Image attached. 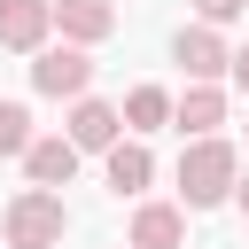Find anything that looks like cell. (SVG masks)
<instances>
[{
	"label": "cell",
	"instance_id": "obj_1",
	"mask_svg": "<svg viewBox=\"0 0 249 249\" xmlns=\"http://www.w3.org/2000/svg\"><path fill=\"white\" fill-rule=\"evenodd\" d=\"M233 179H241V156H233V140H218V132H202V140L179 156V195H187V210H218V202L233 195Z\"/></svg>",
	"mask_w": 249,
	"mask_h": 249
},
{
	"label": "cell",
	"instance_id": "obj_2",
	"mask_svg": "<svg viewBox=\"0 0 249 249\" xmlns=\"http://www.w3.org/2000/svg\"><path fill=\"white\" fill-rule=\"evenodd\" d=\"M8 249H54L62 241V226H70V210H62V195L54 187H23L16 202H8Z\"/></svg>",
	"mask_w": 249,
	"mask_h": 249
},
{
	"label": "cell",
	"instance_id": "obj_3",
	"mask_svg": "<svg viewBox=\"0 0 249 249\" xmlns=\"http://www.w3.org/2000/svg\"><path fill=\"white\" fill-rule=\"evenodd\" d=\"M31 86L54 93V101H78V93L93 86V54L70 47V39H62V47H39V54H31Z\"/></svg>",
	"mask_w": 249,
	"mask_h": 249
},
{
	"label": "cell",
	"instance_id": "obj_4",
	"mask_svg": "<svg viewBox=\"0 0 249 249\" xmlns=\"http://www.w3.org/2000/svg\"><path fill=\"white\" fill-rule=\"evenodd\" d=\"M171 54H179V70H187L195 86H218V78H226V62H233V54H226V39H218V23H187V31L171 39Z\"/></svg>",
	"mask_w": 249,
	"mask_h": 249
},
{
	"label": "cell",
	"instance_id": "obj_5",
	"mask_svg": "<svg viewBox=\"0 0 249 249\" xmlns=\"http://www.w3.org/2000/svg\"><path fill=\"white\" fill-rule=\"evenodd\" d=\"M47 16L62 23V39H70V47H93V39H109V31H117V0H47Z\"/></svg>",
	"mask_w": 249,
	"mask_h": 249
},
{
	"label": "cell",
	"instance_id": "obj_6",
	"mask_svg": "<svg viewBox=\"0 0 249 249\" xmlns=\"http://www.w3.org/2000/svg\"><path fill=\"white\" fill-rule=\"evenodd\" d=\"M47 31H54L47 0H0V47H8V54H39Z\"/></svg>",
	"mask_w": 249,
	"mask_h": 249
},
{
	"label": "cell",
	"instance_id": "obj_7",
	"mask_svg": "<svg viewBox=\"0 0 249 249\" xmlns=\"http://www.w3.org/2000/svg\"><path fill=\"white\" fill-rule=\"evenodd\" d=\"M117 132H124V117H117L109 101H86V93L70 101V132H62V140H70L78 156H86V148H101V156H109V148H117Z\"/></svg>",
	"mask_w": 249,
	"mask_h": 249
},
{
	"label": "cell",
	"instance_id": "obj_8",
	"mask_svg": "<svg viewBox=\"0 0 249 249\" xmlns=\"http://www.w3.org/2000/svg\"><path fill=\"white\" fill-rule=\"evenodd\" d=\"M23 171H31V187H70L78 179V148L54 132V140H31L23 148Z\"/></svg>",
	"mask_w": 249,
	"mask_h": 249
},
{
	"label": "cell",
	"instance_id": "obj_9",
	"mask_svg": "<svg viewBox=\"0 0 249 249\" xmlns=\"http://www.w3.org/2000/svg\"><path fill=\"white\" fill-rule=\"evenodd\" d=\"M179 241H187V210H171V202L132 210V249H179Z\"/></svg>",
	"mask_w": 249,
	"mask_h": 249
},
{
	"label": "cell",
	"instance_id": "obj_10",
	"mask_svg": "<svg viewBox=\"0 0 249 249\" xmlns=\"http://www.w3.org/2000/svg\"><path fill=\"white\" fill-rule=\"evenodd\" d=\"M171 124H179V132H195V140H202V132H218V124H226V93H218V86H187V93L171 101Z\"/></svg>",
	"mask_w": 249,
	"mask_h": 249
},
{
	"label": "cell",
	"instance_id": "obj_11",
	"mask_svg": "<svg viewBox=\"0 0 249 249\" xmlns=\"http://www.w3.org/2000/svg\"><path fill=\"white\" fill-rule=\"evenodd\" d=\"M148 179H156V156H148L140 140H117V148H109V187H117V195H140Z\"/></svg>",
	"mask_w": 249,
	"mask_h": 249
},
{
	"label": "cell",
	"instance_id": "obj_12",
	"mask_svg": "<svg viewBox=\"0 0 249 249\" xmlns=\"http://www.w3.org/2000/svg\"><path fill=\"white\" fill-rule=\"evenodd\" d=\"M117 117H124L132 132H156V124H171V93H163V86H132Z\"/></svg>",
	"mask_w": 249,
	"mask_h": 249
},
{
	"label": "cell",
	"instance_id": "obj_13",
	"mask_svg": "<svg viewBox=\"0 0 249 249\" xmlns=\"http://www.w3.org/2000/svg\"><path fill=\"white\" fill-rule=\"evenodd\" d=\"M23 148H31V109L0 101V156H23Z\"/></svg>",
	"mask_w": 249,
	"mask_h": 249
},
{
	"label": "cell",
	"instance_id": "obj_14",
	"mask_svg": "<svg viewBox=\"0 0 249 249\" xmlns=\"http://www.w3.org/2000/svg\"><path fill=\"white\" fill-rule=\"evenodd\" d=\"M241 8H249V0H195V16H202V23H233Z\"/></svg>",
	"mask_w": 249,
	"mask_h": 249
},
{
	"label": "cell",
	"instance_id": "obj_15",
	"mask_svg": "<svg viewBox=\"0 0 249 249\" xmlns=\"http://www.w3.org/2000/svg\"><path fill=\"white\" fill-rule=\"evenodd\" d=\"M226 70H233V86H241V93H249V47H241V54H233V62H226Z\"/></svg>",
	"mask_w": 249,
	"mask_h": 249
},
{
	"label": "cell",
	"instance_id": "obj_16",
	"mask_svg": "<svg viewBox=\"0 0 249 249\" xmlns=\"http://www.w3.org/2000/svg\"><path fill=\"white\" fill-rule=\"evenodd\" d=\"M233 202H241V210H249V171H241V179H233Z\"/></svg>",
	"mask_w": 249,
	"mask_h": 249
}]
</instances>
